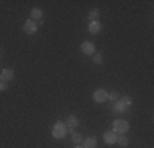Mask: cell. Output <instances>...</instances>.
<instances>
[{"label": "cell", "mask_w": 154, "mask_h": 148, "mask_svg": "<svg viewBox=\"0 0 154 148\" xmlns=\"http://www.w3.org/2000/svg\"><path fill=\"white\" fill-rule=\"evenodd\" d=\"M128 130H130V124H128L126 120L116 118V120L113 122V132H115L116 135H123V133H126Z\"/></svg>", "instance_id": "cell-2"}, {"label": "cell", "mask_w": 154, "mask_h": 148, "mask_svg": "<svg viewBox=\"0 0 154 148\" xmlns=\"http://www.w3.org/2000/svg\"><path fill=\"white\" fill-rule=\"evenodd\" d=\"M7 87H8V86H7V82H2V81H0V92H5Z\"/></svg>", "instance_id": "cell-18"}, {"label": "cell", "mask_w": 154, "mask_h": 148, "mask_svg": "<svg viewBox=\"0 0 154 148\" xmlns=\"http://www.w3.org/2000/svg\"><path fill=\"white\" fill-rule=\"evenodd\" d=\"M80 51H82L84 54H87V56H94L95 54V46L92 41H84L80 44Z\"/></svg>", "instance_id": "cell-5"}, {"label": "cell", "mask_w": 154, "mask_h": 148, "mask_svg": "<svg viewBox=\"0 0 154 148\" xmlns=\"http://www.w3.org/2000/svg\"><path fill=\"white\" fill-rule=\"evenodd\" d=\"M66 133H67V127H66V124H62V122H56L53 127V137L57 140L64 138Z\"/></svg>", "instance_id": "cell-3"}, {"label": "cell", "mask_w": 154, "mask_h": 148, "mask_svg": "<svg viewBox=\"0 0 154 148\" xmlns=\"http://www.w3.org/2000/svg\"><path fill=\"white\" fill-rule=\"evenodd\" d=\"M97 18H98V10H90L89 12V20L90 21H97Z\"/></svg>", "instance_id": "cell-15"}, {"label": "cell", "mask_w": 154, "mask_h": 148, "mask_svg": "<svg viewBox=\"0 0 154 148\" xmlns=\"http://www.w3.org/2000/svg\"><path fill=\"white\" fill-rule=\"evenodd\" d=\"M100 30H102V23L98 20L97 21H90V23H89V31L92 33V35H97Z\"/></svg>", "instance_id": "cell-10"}, {"label": "cell", "mask_w": 154, "mask_h": 148, "mask_svg": "<svg viewBox=\"0 0 154 148\" xmlns=\"http://www.w3.org/2000/svg\"><path fill=\"white\" fill-rule=\"evenodd\" d=\"M118 95H120L118 92H115V91H113V92H108V97H107V99H110V101H112V102H116V101H118V99H120Z\"/></svg>", "instance_id": "cell-17"}, {"label": "cell", "mask_w": 154, "mask_h": 148, "mask_svg": "<svg viewBox=\"0 0 154 148\" xmlns=\"http://www.w3.org/2000/svg\"><path fill=\"white\" fill-rule=\"evenodd\" d=\"M82 146L84 148H97V138L95 137H89L82 142Z\"/></svg>", "instance_id": "cell-11"}, {"label": "cell", "mask_w": 154, "mask_h": 148, "mask_svg": "<svg viewBox=\"0 0 154 148\" xmlns=\"http://www.w3.org/2000/svg\"><path fill=\"white\" fill-rule=\"evenodd\" d=\"M116 143L122 145V146H128V143H130V142H128V138L125 135H118V137H116Z\"/></svg>", "instance_id": "cell-14"}, {"label": "cell", "mask_w": 154, "mask_h": 148, "mask_svg": "<svg viewBox=\"0 0 154 148\" xmlns=\"http://www.w3.org/2000/svg\"><path fill=\"white\" fill-rule=\"evenodd\" d=\"M107 97H108V92L105 91V89H97V91H94V94H92V99L97 104L105 102V101H107Z\"/></svg>", "instance_id": "cell-4"}, {"label": "cell", "mask_w": 154, "mask_h": 148, "mask_svg": "<svg viewBox=\"0 0 154 148\" xmlns=\"http://www.w3.org/2000/svg\"><path fill=\"white\" fill-rule=\"evenodd\" d=\"M92 61H94V64H102V63H103V58H102V54L95 53L92 56Z\"/></svg>", "instance_id": "cell-16"}, {"label": "cell", "mask_w": 154, "mask_h": 148, "mask_svg": "<svg viewBox=\"0 0 154 148\" xmlns=\"http://www.w3.org/2000/svg\"><path fill=\"white\" fill-rule=\"evenodd\" d=\"M13 77H15V71H13L12 68H5L2 69V72H0V81L2 82H8V81H12Z\"/></svg>", "instance_id": "cell-6"}, {"label": "cell", "mask_w": 154, "mask_h": 148, "mask_svg": "<svg viewBox=\"0 0 154 148\" xmlns=\"http://www.w3.org/2000/svg\"><path fill=\"white\" fill-rule=\"evenodd\" d=\"M74 148H84V146H82V145H75Z\"/></svg>", "instance_id": "cell-19"}, {"label": "cell", "mask_w": 154, "mask_h": 148, "mask_svg": "<svg viewBox=\"0 0 154 148\" xmlns=\"http://www.w3.org/2000/svg\"><path fill=\"white\" fill-rule=\"evenodd\" d=\"M116 137H118V135H116L113 130L112 132H105L103 133V142L107 143V145H115V143H116Z\"/></svg>", "instance_id": "cell-8"}, {"label": "cell", "mask_w": 154, "mask_h": 148, "mask_svg": "<svg viewBox=\"0 0 154 148\" xmlns=\"http://www.w3.org/2000/svg\"><path fill=\"white\" fill-rule=\"evenodd\" d=\"M36 30H38V25H36V21L33 20H26L23 25V31L26 33V35H33V33H36Z\"/></svg>", "instance_id": "cell-7"}, {"label": "cell", "mask_w": 154, "mask_h": 148, "mask_svg": "<svg viewBox=\"0 0 154 148\" xmlns=\"http://www.w3.org/2000/svg\"><path fill=\"white\" fill-rule=\"evenodd\" d=\"M72 142H74V145H80L84 142V137L79 132H72Z\"/></svg>", "instance_id": "cell-13"}, {"label": "cell", "mask_w": 154, "mask_h": 148, "mask_svg": "<svg viewBox=\"0 0 154 148\" xmlns=\"http://www.w3.org/2000/svg\"><path fill=\"white\" fill-rule=\"evenodd\" d=\"M77 125H79V117L69 115L67 118H66V127H67V130H74Z\"/></svg>", "instance_id": "cell-9"}, {"label": "cell", "mask_w": 154, "mask_h": 148, "mask_svg": "<svg viewBox=\"0 0 154 148\" xmlns=\"http://www.w3.org/2000/svg\"><path fill=\"white\" fill-rule=\"evenodd\" d=\"M31 18H33V21L35 20H39L41 21V18H43V10L41 8H31Z\"/></svg>", "instance_id": "cell-12"}, {"label": "cell", "mask_w": 154, "mask_h": 148, "mask_svg": "<svg viewBox=\"0 0 154 148\" xmlns=\"http://www.w3.org/2000/svg\"><path fill=\"white\" fill-rule=\"evenodd\" d=\"M131 105H133V99L128 97V95H125V97H120L116 102H113V112L115 114H123V112H126Z\"/></svg>", "instance_id": "cell-1"}]
</instances>
